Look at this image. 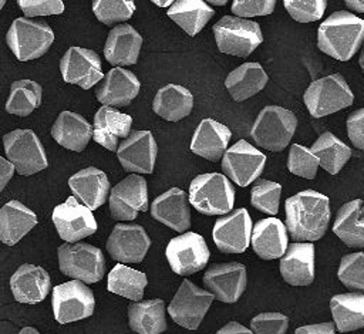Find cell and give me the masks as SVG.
I'll use <instances>...</instances> for the list:
<instances>
[{
    "instance_id": "ee69618b",
    "label": "cell",
    "mask_w": 364,
    "mask_h": 334,
    "mask_svg": "<svg viewBox=\"0 0 364 334\" xmlns=\"http://www.w3.org/2000/svg\"><path fill=\"white\" fill-rule=\"evenodd\" d=\"M287 168L291 173L306 178V179H313L316 178L317 168H318V161L317 158L307 149L306 146L300 144H293L289 151V158H287Z\"/></svg>"
},
{
    "instance_id": "4316f807",
    "label": "cell",
    "mask_w": 364,
    "mask_h": 334,
    "mask_svg": "<svg viewBox=\"0 0 364 334\" xmlns=\"http://www.w3.org/2000/svg\"><path fill=\"white\" fill-rule=\"evenodd\" d=\"M252 247L255 253L264 259H280L289 244L287 230L283 222L277 217H266L252 226Z\"/></svg>"
},
{
    "instance_id": "f5cc1de1",
    "label": "cell",
    "mask_w": 364,
    "mask_h": 334,
    "mask_svg": "<svg viewBox=\"0 0 364 334\" xmlns=\"http://www.w3.org/2000/svg\"><path fill=\"white\" fill-rule=\"evenodd\" d=\"M216 334H253V333H252V330H249L243 324H239L236 321H230V323L225 324L220 330H218Z\"/></svg>"
},
{
    "instance_id": "4fadbf2b",
    "label": "cell",
    "mask_w": 364,
    "mask_h": 334,
    "mask_svg": "<svg viewBox=\"0 0 364 334\" xmlns=\"http://www.w3.org/2000/svg\"><path fill=\"white\" fill-rule=\"evenodd\" d=\"M220 159L225 176L239 186L255 182L266 163V155L245 139H239L230 148H226Z\"/></svg>"
},
{
    "instance_id": "7bdbcfd3",
    "label": "cell",
    "mask_w": 364,
    "mask_h": 334,
    "mask_svg": "<svg viewBox=\"0 0 364 334\" xmlns=\"http://www.w3.org/2000/svg\"><path fill=\"white\" fill-rule=\"evenodd\" d=\"M338 280L350 290H364V253L355 252L341 257Z\"/></svg>"
},
{
    "instance_id": "5bb4252c",
    "label": "cell",
    "mask_w": 364,
    "mask_h": 334,
    "mask_svg": "<svg viewBox=\"0 0 364 334\" xmlns=\"http://www.w3.org/2000/svg\"><path fill=\"white\" fill-rule=\"evenodd\" d=\"M58 236L67 243H75L97 232V222L85 205H81L75 196H68L64 203L54 208L51 215Z\"/></svg>"
},
{
    "instance_id": "4dcf8cb0",
    "label": "cell",
    "mask_w": 364,
    "mask_h": 334,
    "mask_svg": "<svg viewBox=\"0 0 364 334\" xmlns=\"http://www.w3.org/2000/svg\"><path fill=\"white\" fill-rule=\"evenodd\" d=\"M51 136L63 148L81 152L91 139V125L77 112L61 111L51 126Z\"/></svg>"
},
{
    "instance_id": "9a60e30c",
    "label": "cell",
    "mask_w": 364,
    "mask_h": 334,
    "mask_svg": "<svg viewBox=\"0 0 364 334\" xmlns=\"http://www.w3.org/2000/svg\"><path fill=\"white\" fill-rule=\"evenodd\" d=\"M148 210L146 181L132 173L118 182L109 193V213L117 220H132L138 212Z\"/></svg>"
},
{
    "instance_id": "6f0895ef",
    "label": "cell",
    "mask_w": 364,
    "mask_h": 334,
    "mask_svg": "<svg viewBox=\"0 0 364 334\" xmlns=\"http://www.w3.org/2000/svg\"><path fill=\"white\" fill-rule=\"evenodd\" d=\"M205 1H208L210 4H216V6H223L228 3V0H205Z\"/></svg>"
},
{
    "instance_id": "44dd1931",
    "label": "cell",
    "mask_w": 364,
    "mask_h": 334,
    "mask_svg": "<svg viewBox=\"0 0 364 334\" xmlns=\"http://www.w3.org/2000/svg\"><path fill=\"white\" fill-rule=\"evenodd\" d=\"M95 90L97 99L104 105L127 107L139 92V80L136 75L125 68H111L101 80Z\"/></svg>"
},
{
    "instance_id": "db71d44e",
    "label": "cell",
    "mask_w": 364,
    "mask_h": 334,
    "mask_svg": "<svg viewBox=\"0 0 364 334\" xmlns=\"http://www.w3.org/2000/svg\"><path fill=\"white\" fill-rule=\"evenodd\" d=\"M346 6L357 13H364V0H344Z\"/></svg>"
},
{
    "instance_id": "74e56055",
    "label": "cell",
    "mask_w": 364,
    "mask_h": 334,
    "mask_svg": "<svg viewBox=\"0 0 364 334\" xmlns=\"http://www.w3.org/2000/svg\"><path fill=\"white\" fill-rule=\"evenodd\" d=\"M310 152L330 175L338 173L351 158V148L331 132H323L311 145Z\"/></svg>"
},
{
    "instance_id": "8992f818",
    "label": "cell",
    "mask_w": 364,
    "mask_h": 334,
    "mask_svg": "<svg viewBox=\"0 0 364 334\" xmlns=\"http://www.w3.org/2000/svg\"><path fill=\"white\" fill-rule=\"evenodd\" d=\"M58 266L63 274L85 284L97 283L105 274L102 250L81 242H65L58 247Z\"/></svg>"
},
{
    "instance_id": "ba28073f",
    "label": "cell",
    "mask_w": 364,
    "mask_h": 334,
    "mask_svg": "<svg viewBox=\"0 0 364 334\" xmlns=\"http://www.w3.org/2000/svg\"><path fill=\"white\" fill-rule=\"evenodd\" d=\"M6 41L17 60L28 61L38 58L48 51L54 41V33L44 21L18 17L11 23Z\"/></svg>"
},
{
    "instance_id": "680465c9",
    "label": "cell",
    "mask_w": 364,
    "mask_h": 334,
    "mask_svg": "<svg viewBox=\"0 0 364 334\" xmlns=\"http://www.w3.org/2000/svg\"><path fill=\"white\" fill-rule=\"evenodd\" d=\"M4 4H6V0H0V10L4 7Z\"/></svg>"
},
{
    "instance_id": "1f68e13d",
    "label": "cell",
    "mask_w": 364,
    "mask_h": 334,
    "mask_svg": "<svg viewBox=\"0 0 364 334\" xmlns=\"http://www.w3.org/2000/svg\"><path fill=\"white\" fill-rule=\"evenodd\" d=\"M267 74L259 63H245L230 71L225 80V87L235 101H245L267 84Z\"/></svg>"
},
{
    "instance_id": "e575fe53",
    "label": "cell",
    "mask_w": 364,
    "mask_h": 334,
    "mask_svg": "<svg viewBox=\"0 0 364 334\" xmlns=\"http://www.w3.org/2000/svg\"><path fill=\"white\" fill-rule=\"evenodd\" d=\"M333 232L348 247L364 246V216L361 199L350 200L338 209L333 223Z\"/></svg>"
},
{
    "instance_id": "6da1fadb",
    "label": "cell",
    "mask_w": 364,
    "mask_h": 334,
    "mask_svg": "<svg viewBox=\"0 0 364 334\" xmlns=\"http://www.w3.org/2000/svg\"><path fill=\"white\" fill-rule=\"evenodd\" d=\"M286 230L291 239L314 242L324 236L330 222V200L326 195L307 189L301 190L284 203Z\"/></svg>"
},
{
    "instance_id": "484cf974",
    "label": "cell",
    "mask_w": 364,
    "mask_h": 334,
    "mask_svg": "<svg viewBox=\"0 0 364 334\" xmlns=\"http://www.w3.org/2000/svg\"><path fill=\"white\" fill-rule=\"evenodd\" d=\"M141 45V34L127 23L119 24L108 33L104 47V57L109 64L117 67L132 65L138 61Z\"/></svg>"
},
{
    "instance_id": "d6986e66",
    "label": "cell",
    "mask_w": 364,
    "mask_h": 334,
    "mask_svg": "<svg viewBox=\"0 0 364 334\" xmlns=\"http://www.w3.org/2000/svg\"><path fill=\"white\" fill-rule=\"evenodd\" d=\"M158 146L151 131L129 132L117 148V156L125 171L152 173Z\"/></svg>"
},
{
    "instance_id": "e0dca14e",
    "label": "cell",
    "mask_w": 364,
    "mask_h": 334,
    "mask_svg": "<svg viewBox=\"0 0 364 334\" xmlns=\"http://www.w3.org/2000/svg\"><path fill=\"white\" fill-rule=\"evenodd\" d=\"M151 247V239L141 225L118 223L114 226L107 250L119 263H141Z\"/></svg>"
},
{
    "instance_id": "ffe728a7",
    "label": "cell",
    "mask_w": 364,
    "mask_h": 334,
    "mask_svg": "<svg viewBox=\"0 0 364 334\" xmlns=\"http://www.w3.org/2000/svg\"><path fill=\"white\" fill-rule=\"evenodd\" d=\"M246 267L240 263L212 264L203 273V284L223 303H236L246 289Z\"/></svg>"
},
{
    "instance_id": "30bf717a",
    "label": "cell",
    "mask_w": 364,
    "mask_h": 334,
    "mask_svg": "<svg viewBox=\"0 0 364 334\" xmlns=\"http://www.w3.org/2000/svg\"><path fill=\"white\" fill-rule=\"evenodd\" d=\"M51 306L54 318L60 324H67L92 316L95 298L85 283L71 280L53 289Z\"/></svg>"
},
{
    "instance_id": "ab89813d",
    "label": "cell",
    "mask_w": 364,
    "mask_h": 334,
    "mask_svg": "<svg viewBox=\"0 0 364 334\" xmlns=\"http://www.w3.org/2000/svg\"><path fill=\"white\" fill-rule=\"evenodd\" d=\"M41 85L33 80H17L10 87L6 111L13 115L27 117L41 104Z\"/></svg>"
},
{
    "instance_id": "f907efd6",
    "label": "cell",
    "mask_w": 364,
    "mask_h": 334,
    "mask_svg": "<svg viewBox=\"0 0 364 334\" xmlns=\"http://www.w3.org/2000/svg\"><path fill=\"white\" fill-rule=\"evenodd\" d=\"M294 334H336L334 323H318L301 325L294 330Z\"/></svg>"
},
{
    "instance_id": "7c38bea8",
    "label": "cell",
    "mask_w": 364,
    "mask_h": 334,
    "mask_svg": "<svg viewBox=\"0 0 364 334\" xmlns=\"http://www.w3.org/2000/svg\"><path fill=\"white\" fill-rule=\"evenodd\" d=\"M165 254L171 269L179 276H189L202 270L210 256L205 239L195 232H183L172 237L166 244Z\"/></svg>"
},
{
    "instance_id": "3957f363",
    "label": "cell",
    "mask_w": 364,
    "mask_h": 334,
    "mask_svg": "<svg viewBox=\"0 0 364 334\" xmlns=\"http://www.w3.org/2000/svg\"><path fill=\"white\" fill-rule=\"evenodd\" d=\"M188 200L203 215H226L235 205V188L223 173H202L191 182Z\"/></svg>"
},
{
    "instance_id": "d6a6232c",
    "label": "cell",
    "mask_w": 364,
    "mask_h": 334,
    "mask_svg": "<svg viewBox=\"0 0 364 334\" xmlns=\"http://www.w3.org/2000/svg\"><path fill=\"white\" fill-rule=\"evenodd\" d=\"M193 108L192 92L178 84H166L159 88L152 101V109L166 121H181L188 117Z\"/></svg>"
},
{
    "instance_id": "816d5d0a",
    "label": "cell",
    "mask_w": 364,
    "mask_h": 334,
    "mask_svg": "<svg viewBox=\"0 0 364 334\" xmlns=\"http://www.w3.org/2000/svg\"><path fill=\"white\" fill-rule=\"evenodd\" d=\"M13 175H14L13 163L0 155V193L6 188V185L10 182Z\"/></svg>"
},
{
    "instance_id": "603a6c76",
    "label": "cell",
    "mask_w": 364,
    "mask_h": 334,
    "mask_svg": "<svg viewBox=\"0 0 364 334\" xmlns=\"http://www.w3.org/2000/svg\"><path fill=\"white\" fill-rule=\"evenodd\" d=\"M151 215L155 220L175 232L183 233L191 227V208L186 193L179 188H171L151 203Z\"/></svg>"
},
{
    "instance_id": "cb8c5ba5",
    "label": "cell",
    "mask_w": 364,
    "mask_h": 334,
    "mask_svg": "<svg viewBox=\"0 0 364 334\" xmlns=\"http://www.w3.org/2000/svg\"><path fill=\"white\" fill-rule=\"evenodd\" d=\"M10 289L18 303L36 304L48 296L51 280L43 267L24 263L13 273Z\"/></svg>"
},
{
    "instance_id": "f6af8a7d",
    "label": "cell",
    "mask_w": 364,
    "mask_h": 334,
    "mask_svg": "<svg viewBox=\"0 0 364 334\" xmlns=\"http://www.w3.org/2000/svg\"><path fill=\"white\" fill-rule=\"evenodd\" d=\"M283 4L290 17L299 23L317 21L327 7L326 0H283Z\"/></svg>"
},
{
    "instance_id": "8d00e7d4",
    "label": "cell",
    "mask_w": 364,
    "mask_h": 334,
    "mask_svg": "<svg viewBox=\"0 0 364 334\" xmlns=\"http://www.w3.org/2000/svg\"><path fill=\"white\" fill-rule=\"evenodd\" d=\"M166 14L193 37L213 17L215 10L205 0H175Z\"/></svg>"
},
{
    "instance_id": "83f0119b",
    "label": "cell",
    "mask_w": 364,
    "mask_h": 334,
    "mask_svg": "<svg viewBox=\"0 0 364 334\" xmlns=\"http://www.w3.org/2000/svg\"><path fill=\"white\" fill-rule=\"evenodd\" d=\"M68 186L74 196L90 210H95L104 205L109 192V181L107 175L95 166L84 168L70 176Z\"/></svg>"
},
{
    "instance_id": "d4e9b609",
    "label": "cell",
    "mask_w": 364,
    "mask_h": 334,
    "mask_svg": "<svg viewBox=\"0 0 364 334\" xmlns=\"http://www.w3.org/2000/svg\"><path fill=\"white\" fill-rule=\"evenodd\" d=\"M131 125L132 118L129 115L119 112L115 107L102 105L94 115L91 138L108 151H117L119 138L129 134Z\"/></svg>"
},
{
    "instance_id": "f546056e",
    "label": "cell",
    "mask_w": 364,
    "mask_h": 334,
    "mask_svg": "<svg viewBox=\"0 0 364 334\" xmlns=\"http://www.w3.org/2000/svg\"><path fill=\"white\" fill-rule=\"evenodd\" d=\"M37 225V215L18 200L0 208V242L13 246Z\"/></svg>"
},
{
    "instance_id": "7402d4cb",
    "label": "cell",
    "mask_w": 364,
    "mask_h": 334,
    "mask_svg": "<svg viewBox=\"0 0 364 334\" xmlns=\"http://www.w3.org/2000/svg\"><path fill=\"white\" fill-rule=\"evenodd\" d=\"M280 274L291 286H309L314 280V244L294 242L280 257Z\"/></svg>"
},
{
    "instance_id": "c3c4849f",
    "label": "cell",
    "mask_w": 364,
    "mask_h": 334,
    "mask_svg": "<svg viewBox=\"0 0 364 334\" xmlns=\"http://www.w3.org/2000/svg\"><path fill=\"white\" fill-rule=\"evenodd\" d=\"M18 6L26 17L61 14L64 11L63 0H18Z\"/></svg>"
},
{
    "instance_id": "9f6ffc18",
    "label": "cell",
    "mask_w": 364,
    "mask_h": 334,
    "mask_svg": "<svg viewBox=\"0 0 364 334\" xmlns=\"http://www.w3.org/2000/svg\"><path fill=\"white\" fill-rule=\"evenodd\" d=\"M18 334H40L34 327H24L23 330H20Z\"/></svg>"
},
{
    "instance_id": "ac0fdd59",
    "label": "cell",
    "mask_w": 364,
    "mask_h": 334,
    "mask_svg": "<svg viewBox=\"0 0 364 334\" xmlns=\"http://www.w3.org/2000/svg\"><path fill=\"white\" fill-rule=\"evenodd\" d=\"M252 219L245 208L219 217L212 230L216 247L223 253H243L250 244Z\"/></svg>"
},
{
    "instance_id": "5b68a950",
    "label": "cell",
    "mask_w": 364,
    "mask_h": 334,
    "mask_svg": "<svg viewBox=\"0 0 364 334\" xmlns=\"http://www.w3.org/2000/svg\"><path fill=\"white\" fill-rule=\"evenodd\" d=\"M216 45L220 53L247 57L263 41L259 23L236 16H223L213 26Z\"/></svg>"
},
{
    "instance_id": "7a4b0ae2",
    "label": "cell",
    "mask_w": 364,
    "mask_h": 334,
    "mask_svg": "<svg viewBox=\"0 0 364 334\" xmlns=\"http://www.w3.org/2000/svg\"><path fill=\"white\" fill-rule=\"evenodd\" d=\"M364 40V20L350 11H334L317 30V45L327 55L348 61Z\"/></svg>"
},
{
    "instance_id": "60d3db41",
    "label": "cell",
    "mask_w": 364,
    "mask_h": 334,
    "mask_svg": "<svg viewBox=\"0 0 364 334\" xmlns=\"http://www.w3.org/2000/svg\"><path fill=\"white\" fill-rule=\"evenodd\" d=\"M282 185L269 179H259L255 182L250 192V203L257 210L267 215H277Z\"/></svg>"
},
{
    "instance_id": "681fc988",
    "label": "cell",
    "mask_w": 364,
    "mask_h": 334,
    "mask_svg": "<svg viewBox=\"0 0 364 334\" xmlns=\"http://www.w3.org/2000/svg\"><path fill=\"white\" fill-rule=\"evenodd\" d=\"M347 134L357 149L364 148V109L358 108L347 118Z\"/></svg>"
},
{
    "instance_id": "277c9868",
    "label": "cell",
    "mask_w": 364,
    "mask_h": 334,
    "mask_svg": "<svg viewBox=\"0 0 364 334\" xmlns=\"http://www.w3.org/2000/svg\"><path fill=\"white\" fill-rule=\"evenodd\" d=\"M297 126L296 115L277 105L264 107L256 117L250 135L257 146L280 152L293 138Z\"/></svg>"
},
{
    "instance_id": "7dc6e473",
    "label": "cell",
    "mask_w": 364,
    "mask_h": 334,
    "mask_svg": "<svg viewBox=\"0 0 364 334\" xmlns=\"http://www.w3.org/2000/svg\"><path fill=\"white\" fill-rule=\"evenodd\" d=\"M277 0H233L232 13L236 17H256L272 14Z\"/></svg>"
},
{
    "instance_id": "bcb514c9",
    "label": "cell",
    "mask_w": 364,
    "mask_h": 334,
    "mask_svg": "<svg viewBox=\"0 0 364 334\" xmlns=\"http://www.w3.org/2000/svg\"><path fill=\"white\" fill-rule=\"evenodd\" d=\"M287 327L289 318L282 313H260L250 320L253 334H286Z\"/></svg>"
},
{
    "instance_id": "11a10c76",
    "label": "cell",
    "mask_w": 364,
    "mask_h": 334,
    "mask_svg": "<svg viewBox=\"0 0 364 334\" xmlns=\"http://www.w3.org/2000/svg\"><path fill=\"white\" fill-rule=\"evenodd\" d=\"M154 4L159 6V7H168L171 6V3H173L175 0H151Z\"/></svg>"
},
{
    "instance_id": "2e32d148",
    "label": "cell",
    "mask_w": 364,
    "mask_h": 334,
    "mask_svg": "<svg viewBox=\"0 0 364 334\" xmlns=\"http://www.w3.org/2000/svg\"><path fill=\"white\" fill-rule=\"evenodd\" d=\"M60 71L63 80L68 84H77L82 90H90L102 78L101 58L90 50L73 45L60 61Z\"/></svg>"
},
{
    "instance_id": "836d02e7",
    "label": "cell",
    "mask_w": 364,
    "mask_h": 334,
    "mask_svg": "<svg viewBox=\"0 0 364 334\" xmlns=\"http://www.w3.org/2000/svg\"><path fill=\"white\" fill-rule=\"evenodd\" d=\"M131 330L138 334H161L166 330L165 303L162 298L132 301L128 306Z\"/></svg>"
},
{
    "instance_id": "b9f144b4",
    "label": "cell",
    "mask_w": 364,
    "mask_h": 334,
    "mask_svg": "<svg viewBox=\"0 0 364 334\" xmlns=\"http://www.w3.org/2000/svg\"><path fill=\"white\" fill-rule=\"evenodd\" d=\"M92 11L101 23L111 26L131 18L135 3L134 0H92Z\"/></svg>"
},
{
    "instance_id": "f35d334b",
    "label": "cell",
    "mask_w": 364,
    "mask_h": 334,
    "mask_svg": "<svg viewBox=\"0 0 364 334\" xmlns=\"http://www.w3.org/2000/svg\"><path fill=\"white\" fill-rule=\"evenodd\" d=\"M148 279L145 273L131 269L122 263L115 264L108 273V291L132 301H139L144 297V289Z\"/></svg>"
},
{
    "instance_id": "52a82bcc",
    "label": "cell",
    "mask_w": 364,
    "mask_h": 334,
    "mask_svg": "<svg viewBox=\"0 0 364 334\" xmlns=\"http://www.w3.org/2000/svg\"><path fill=\"white\" fill-rule=\"evenodd\" d=\"M309 112L314 118L334 114L354 102V94L341 74H330L313 81L303 95Z\"/></svg>"
},
{
    "instance_id": "d590c367",
    "label": "cell",
    "mask_w": 364,
    "mask_h": 334,
    "mask_svg": "<svg viewBox=\"0 0 364 334\" xmlns=\"http://www.w3.org/2000/svg\"><path fill=\"white\" fill-rule=\"evenodd\" d=\"M330 310L334 327L340 333L355 331L364 327V294L344 293L336 294L330 300Z\"/></svg>"
},
{
    "instance_id": "9c48e42d",
    "label": "cell",
    "mask_w": 364,
    "mask_h": 334,
    "mask_svg": "<svg viewBox=\"0 0 364 334\" xmlns=\"http://www.w3.org/2000/svg\"><path fill=\"white\" fill-rule=\"evenodd\" d=\"M3 145L7 161L20 175H34L48 166L43 144L31 129H14L6 134Z\"/></svg>"
},
{
    "instance_id": "f1b7e54d",
    "label": "cell",
    "mask_w": 364,
    "mask_h": 334,
    "mask_svg": "<svg viewBox=\"0 0 364 334\" xmlns=\"http://www.w3.org/2000/svg\"><path fill=\"white\" fill-rule=\"evenodd\" d=\"M232 132L230 129L210 118L199 122L191 141V151L208 161H219L228 148Z\"/></svg>"
},
{
    "instance_id": "8fae6325",
    "label": "cell",
    "mask_w": 364,
    "mask_h": 334,
    "mask_svg": "<svg viewBox=\"0 0 364 334\" xmlns=\"http://www.w3.org/2000/svg\"><path fill=\"white\" fill-rule=\"evenodd\" d=\"M215 296L210 291L185 279L169 303L168 313L176 324L188 330H198Z\"/></svg>"
}]
</instances>
